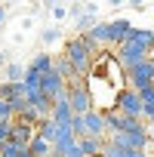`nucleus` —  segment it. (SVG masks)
I'll list each match as a JSON object with an SVG mask.
<instances>
[{"instance_id": "obj_18", "label": "nucleus", "mask_w": 154, "mask_h": 157, "mask_svg": "<svg viewBox=\"0 0 154 157\" xmlns=\"http://www.w3.org/2000/svg\"><path fill=\"white\" fill-rule=\"evenodd\" d=\"M37 136L40 139H46V142H56V136H59V123L49 117V120H40L37 123Z\"/></svg>"}, {"instance_id": "obj_10", "label": "nucleus", "mask_w": 154, "mask_h": 157, "mask_svg": "<svg viewBox=\"0 0 154 157\" xmlns=\"http://www.w3.org/2000/svg\"><path fill=\"white\" fill-rule=\"evenodd\" d=\"M52 62H56V56H52V52H37V56L28 62V71L43 77V74H49V71H52Z\"/></svg>"}, {"instance_id": "obj_22", "label": "nucleus", "mask_w": 154, "mask_h": 157, "mask_svg": "<svg viewBox=\"0 0 154 157\" xmlns=\"http://www.w3.org/2000/svg\"><path fill=\"white\" fill-rule=\"evenodd\" d=\"M52 16H56V19H65L68 10H65V6H52Z\"/></svg>"}, {"instance_id": "obj_6", "label": "nucleus", "mask_w": 154, "mask_h": 157, "mask_svg": "<svg viewBox=\"0 0 154 157\" xmlns=\"http://www.w3.org/2000/svg\"><path fill=\"white\" fill-rule=\"evenodd\" d=\"M83 129H87V139H105L108 142V126H105V111H90L83 114Z\"/></svg>"}, {"instance_id": "obj_1", "label": "nucleus", "mask_w": 154, "mask_h": 157, "mask_svg": "<svg viewBox=\"0 0 154 157\" xmlns=\"http://www.w3.org/2000/svg\"><path fill=\"white\" fill-rule=\"evenodd\" d=\"M71 65H74V71L80 74V77H90V71H93V65H96V52L87 46V40H83V34H77V37H71L68 43H65V52H62Z\"/></svg>"}, {"instance_id": "obj_5", "label": "nucleus", "mask_w": 154, "mask_h": 157, "mask_svg": "<svg viewBox=\"0 0 154 157\" xmlns=\"http://www.w3.org/2000/svg\"><path fill=\"white\" fill-rule=\"evenodd\" d=\"M114 111H120L126 120H142V96L136 90L123 86L120 96H117V102H114Z\"/></svg>"}, {"instance_id": "obj_24", "label": "nucleus", "mask_w": 154, "mask_h": 157, "mask_svg": "<svg viewBox=\"0 0 154 157\" xmlns=\"http://www.w3.org/2000/svg\"><path fill=\"white\" fill-rule=\"evenodd\" d=\"M0 65H6V56H3V52H0Z\"/></svg>"}, {"instance_id": "obj_2", "label": "nucleus", "mask_w": 154, "mask_h": 157, "mask_svg": "<svg viewBox=\"0 0 154 157\" xmlns=\"http://www.w3.org/2000/svg\"><path fill=\"white\" fill-rule=\"evenodd\" d=\"M68 102H71V111H74L77 117H83V114L96 111L93 93H90V86H87L83 77H80V80H74V83H68Z\"/></svg>"}, {"instance_id": "obj_12", "label": "nucleus", "mask_w": 154, "mask_h": 157, "mask_svg": "<svg viewBox=\"0 0 154 157\" xmlns=\"http://www.w3.org/2000/svg\"><path fill=\"white\" fill-rule=\"evenodd\" d=\"M87 37H90L96 46H108V43H111V34H108V22H96V25L87 31Z\"/></svg>"}, {"instance_id": "obj_9", "label": "nucleus", "mask_w": 154, "mask_h": 157, "mask_svg": "<svg viewBox=\"0 0 154 157\" xmlns=\"http://www.w3.org/2000/svg\"><path fill=\"white\" fill-rule=\"evenodd\" d=\"M52 120H56L59 126H68V123L74 120V111H71V102H68V96L56 99V105H52Z\"/></svg>"}, {"instance_id": "obj_4", "label": "nucleus", "mask_w": 154, "mask_h": 157, "mask_svg": "<svg viewBox=\"0 0 154 157\" xmlns=\"http://www.w3.org/2000/svg\"><path fill=\"white\" fill-rule=\"evenodd\" d=\"M126 83H129V90H136V93L154 86V56H148L142 65H136L133 71H126Z\"/></svg>"}, {"instance_id": "obj_23", "label": "nucleus", "mask_w": 154, "mask_h": 157, "mask_svg": "<svg viewBox=\"0 0 154 157\" xmlns=\"http://www.w3.org/2000/svg\"><path fill=\"white\" fill-rule=\"evenodd\" d=\"M3 19H6V10H3V6H0V22H3Z\"/></svg>"}, {"instance_id": "obj_25", "label": "nucleus", "mask_w": 154, "mask_h": 157, "mask_svg": "<svg viewBox=\"0 0 154 157\" xmlns=\"http://www.w3.org/2000/svg\"><path fill=\"white\" fill-rule=\"evenodd\" d=\"M145 157H151V154H145Z\"/></svg>"}, {"instance_id": "obj_3", "label": "nucleus", "mask_w": 154, "mask_h": 157, "mask_svg": "<svg viewBox=\"0 0 154 157\" xmlns=\"http://www.w3.org/2000/svg\"><path fill=\"white\" fill-rule=\"evenodd\" d=\"M148 56H151V52H148L145 46L133 43V40H126L123 46H117V49H114V59H117V65H120V71H123V74H126V71H133L136 65H142Z\"/></svg>"}, {"instance_id": "obj_16", "label": "nucleus", "mask_w": 154, "mask_h": 157, "mask_svg": "<svg viewBox=\"0 0 154 157\" xmlns=\"http://www.w3.org/2000/svg\"><path fill=\"white\" fill-rule=\"evenodd\" d=\"M28 151H31V157H52V142H46V139L34 136V139H31V145H28Z\"/></svg>"}, {"instance_id": "obj_11", "label": "nucleus", "mask_w": 154, "mask_h": 157, "mask_svg": "<svg viewBox=\"0 0 154 157\" xmlns=\"http://www.w3.org/2000/svg\"><path fill=\"white\" fill-rule=\"evenodd\" d=\"M34 136H37V126H31V123H25V120H13V142L31 145Z\"/></svg>"}, {"instance_id": "obj_8", "label": "nucleus", "mask_w": 154, "mask_h": 157, "mask_svg": "<svg viewBox=\"0 0 154 157\" xmlns=\"http://www.w3.org/2000/svg\"><path fill=\"white\" fill-rule=\"evenodd\" d=\"M133 22L129 19H114V22H108V34H111V46L117 49V46H123L129 37H133Z\"/></svg>"}, {"instance_id": "obj_15", "label": "nucleus", "mask_w": 154, "mask_h": 157, "mask_svg": "<svg viewBox=\"0 0 154 157\" xmlns=\"http://www.w3.org/2000/svg\"><path fill=\"white\" fill-rule=\"evenodd\" d=\"M105 126H108V136H117V132H123L126 117L120 111H105Z\"/></svg>"}, {"instance_id": "obj_21", "label": "nucleus", "mask_w": 154, "mask_h": 157, "mask_svg": "<svg viewBox=\"0 0 154 157\" xmlns=\"http://www.w3.org/2000/svg\"><path fill=\"white\" fill-rule=\"evenodd\" d=\"M40 37H43V43H56V40H59V31H56V28H46Z\"/></svg>"}, {"instance_id": "obj_7", "label": "nucleus", "mask_w": 154, "mask_h": 157, "mask_svg": "<svg viewBox=\"0 0 154 157\" xmlns=\"http://www.w3.org/2000/svg\"><path fill=\"white\" fill-rule=\"evenodd\" d=\"M40 90H43V96L46 99H62V96H68V83L62 80V77L56 74V71H49V74H43L40 77Z\"/></svg>"}, {"instance_id": "obj_14", "label": "nucleus", "mask_w": 154, "mask_h": 157, "mask_svg": "<svg viewBox=\"0 0 154 157\" xmlns=\"http://www.w3.org/2000/svg\"><path fill=\"white\" fill-rule=\"evenodd\" d=\"M139 96H142V120L145 123H154V86L142 90Z\"/></svg>"}, {"instance_id": "obj_20", "label": "nucleus", "mask_w": 154, "mask_h": 157, "mask_svg": "<svg viewBox=\"0 0 154 157\" xmlns=\"http://www.w3.org/2000/svg\"><path fill=\"white\" fill-rule=\"evenodd\" d=\"M16 120V114H13V105L6 102V99H0V123H13Z\"/></svg>"}, {"instance_id": "obj_13", "label": "nucleus", "mask_w": 154, "mask_h": 157, "mask_svg": "<svg viewBox=\"0 0 154 157\" xmlns=\"http://www.w3.org/2000/svg\"><path fill=\"white\" fill-rule=\"evenodd\" d=\"M0 99H6V102H19V99H28L25 96V83H0Z\"/></svg>"}, {"instance_id": "obj_19", "label": "nucleus", "mask_w": 154, "mask_h": 157, "mask_svg": "<svg viewBox=\"0 0 154 157\" xmlns=\"http://www.w3.org/2000/svg\"><path fill=\"white\" fill-rule=\"evenodd\" d=\"M22 80H25V68L16 65V62H10L6 65V83H22Z\"/></svg>"}, {"instance_id": "obj_17", "label": "nucleus", "mask_w": 154, "mask_h": 157, "mask_svg": "<svg viewBox=\"0 0 154 157\" xmlns=\"http://www.w3.org/2000/svg\"><path fill=\"white\" fill-rule=\"evenodd\" d=\"M129 40H133V43H139V46H145L148 52L154 49V31H151V28H136Z\"/></svg>"}]
</instances>
